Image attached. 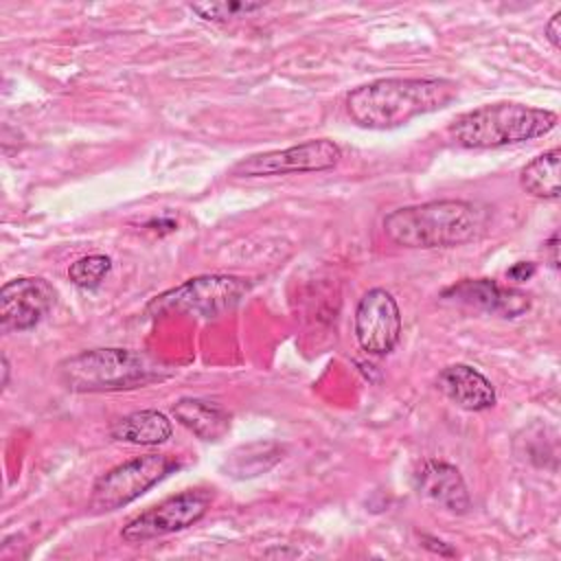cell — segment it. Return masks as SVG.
<instances>
[{"label": "cell", "mask_w": 561, "mask_h": 561, "mask_svg": "<svg viewBox=\"0 0 561 561\" xmlns=\"http://www.w3.org/2000/svg\"><path fill=\"white\" fill-rule=\"evenodd\" d=\"M456 96V83L438 77H392L359 85L346 96V112L359 127L392 129L436 112Z\"/></svg>", "instance_id": "1"}, {"label": "cell", "mask_w": 561, "mask_h": 561, "mask_svg": "<svg viewBox=\"0 0 561 561\" xmlns=\"http://www.w3.org/2000/svg\"><path fill=\"white\" fill-rule=\"evenodd\" d=\"M484 226V213L465 199H436L403 206L383 217V232L403 248H454L471 241Z\"/></svg>", "instance_id": "2"}, {"label": "cell", "mask_w": 561, "mask_h": 561, "mask_svg": "<svg viewBox=\"0 0 561 561\" xmlns=\"http://www.w3.org/2000/svg\"><path fill=\"white\" fill-rule=\"evenodd\" d=\"M59 381L75 392H112L140 388L167 377V368L129 348L81 351L59 364Z\"/></svg>", "instance_id": "3"}, {"label": "cell", "mask_w": 561, "mask_h": 561, "mask_svg": "<svg viewBox=\"0 0 561 561\" xmlns=\"http://www.w3.org/2000/svg\"><path fill=\"white\" fill-rule=\"evenodd\" d=\"M557 121L559 116L550 110L502 101L458 116L449 134L462 147L491 149L539 138L554 129Z\"/></svg>", "instance_id": "4"}, {"label": "cell", "mask_w": 561, "mask_h": 561, "mask_svg": "<svg viewBox=\"0 0 561 561\" xmlns=\"http://www.w3.org/2000/svg\"><path fill=\"white\" fill-rule=\"evenodd\" d=\"M250 291V283L230 274H206L175 285L147 305V313L158 318L164 313H193L202 318H219L232 311Z\"/></svg>", "instance_id": "5"}, {"label": "cell", "mask_w": 561, "mask_h": 561, "mask_svg": "<svg viewBox=\"0 0 561 561\" xmlns=\"http://www.w3.org/2000/svg\"><path fill=\"white\" fill-rule=\"evenodd\" d=\"M173 469H178V460L167 454H145L121 462L94 482L88 508L94 513L116 511L140 497Z\"/></svg>", "instance_id": "6"}, {"label": "cell", "mask_w": 561, "mask_h": 561, "mask_svg": "<svg viewBox=\"0 0 561 561\" xmlns=\"http://www.w3.org/2000/svg\"><path fill=\"white\" fill-rule=\"evenodd\" d=\"M342 158V149L329 140H307L287 149L254 153L239 160L232 167L237 178H265V175H287V173H311L333 169Z\"/></svg>", "instance_id": "7"}, {"label": "cell", "mask_w": 561, "mask_h": 561, "mask_svg": "<svg viewBox=\"0 0 561 561\" xmlns=\"http://www.w3.org/2000/svg\"><path fill=\"white\" fill-rule=\"evenodd\" d=\"M208 506H210V495L206 491H199V489L182 491L142 511L134 519H129L123 526L121 537L127 543H142L156 537L184 530L195 522H199L206 515Z\"/></svg>", "instance_id": "8"}, {"label": "cell", "mask_w": 561, "mask_h": 561, "mask_svg": "<svg viewBox=\"0 0 561 561\" xmlns=\"http://www.w3.org/2000/svg\"><path fill=\"white\" fill-rule=\"evenodd\" d=\"M355 337L373 355L390 353L401 337V313L390 291L368 289L355 309Z\"/></svg>", "instance_id": "9"}, {"label": "cell", "mask_w": 561, "mask_h": 561, "mask_svg": "<svg viewBox=\"0 0 561 561\" xmlns=\"http://www.w3.org/2000/svg\"><path fill=\"white\" fill-rule=\"evenodd\" d=\"M55 287L37 276H20L0 289V329L4 333L33 329L55 305Z\"/></svg>", "instance_id": "10"}, {"label": "cell", "mask_w": 561, "mask_h": 561, "mask_svg": "<svg viewBox=\"0 0 561 561\" xmlns=\"http://www.w3.org/2000/svg\"><path fill=\"white\" fill-rule=\"evenodd\" d=\"M443 298L456 300L467 307L497 313L504 318H517L530 309V298L524 291L502 287L491 278H467L443 291Z\"/></svg>", "instance_id": "11"}, {"label": "cell", "mask_w": 561, "mask_h": 561, "mask_svg": "<svg viewBox=\"0 0 561 561\" xmlns=\"http://www.w3.org/2000/svg\"><path fill=\"white\" fill-rule=\"evenodd\" d=\"M436 386L449 401L471 412L489 410L495 403L493 383L469 364H451L443 368L436 377Z\"/></svg>", "instance_id": "12"}, {"label": "cell", "mask_w": 561, "mask_h": 561, "mask_svg": "<svg viewBox=\"0 0 561 561\" xmlns=\"http://www.w3.org/2000/svg\"><path fill=\"white\" fill-rule=\"evenodd\" d=\"M416 482L423 495L451 513L460 515L467 513L471 506L469 491L460 471L447 462L427 460L416 473Z\"/></svg>", "instance_id": "13"}, {"label": "cell", "mask_w": 561, "mask_h": 561, "mask_svg": "<svg viewBox=\"0 0 561 561\" xmlns=\"http://www.w3.org/2000/svg\"><path fill=\"white\" fill-rule=\"evenodd\" d=\"M173 416L202 440H219L230 427V414L204 399H180L173 405Z\"/></svg>", "instance_id": "14"}, {"label": "cell", "mask_w": 561, "mask_h": 561, "mask_svg": "<svg viewBox=\"0 0 561 561\" xmlns=\"http://www.w3.org/2000/svg\"><path fill=\"white\" fill-rule=\"evenodd\" d=\"M171 421L158 410H138L125 414L110 427L114 440L131 445H160L171 436Z\"/></svg>", "instance_id": "15"}, {"label": "cell", "mask_w": 561, "mask_h": 561, "mask_svg": "<svg viewBox=\"0 0 561 561\" xmlns=\"http://www.w3.org/2000/svg\"><path fill=\"white\" fill-rule=\"evenodd\" d=\"M559 164H561V151L557 147L533 158L519 171V186L533 197L557 199L561 195Z\"/></svg>", "instance_id": "16"}, {"label": "cell", "mask_w": 561, "mask_h": 561, "mask_svg": "<svg viewBox=\"0 0 561 561\" xmlns=\"http://www.w3.org/2000/svg\"><path fill=\"white\" fill-rule=\"evenodd\" d=\"M110 270H112L110 256L90 254V256L77 259L68 267V278L72 280V285H77L81 289H96L103 283V278L107 276Z\"/></svg>", "instance_id": "17"}, {"label": "cell", "mask_w": 561, "mask_h": 561, "mask_svg": "<svg viewBox=\"0 0 561 561\" xmlns=\"http://www.w3.org/2000/svg\"><path fill=\"white\" fill-rule=\"evenodd\" d=\"M193 13H197L202 20L224 22L228 18L248 15L252 11L263 9V2H248V0H224V2H195L188 7Z\"/></svg>", "instance_id": "18"}, {"label": "cell", "mask_w": 561, "mask_h": 561, "mask_svg": "<svg viewBox=\"0 0 561 561\" xmlns=\"http://www.w3.org/2000/svg\"><path fill=\"white\" fill-rule=\"evenodd\" d=\"M533 274H535V263H530V261H519L506 270V278L515 280V283H524Z\"/></svg>", "instance_id": "19"}, {"label": "cell", "mask_w": 561, "mask_h": 561, "mask_svg": "<svg viewBox=\"0 0 561 561\" xmlns=\"http://www.w3.org/2000/svg\"><path fill=\"white\" fill-rule=\"evenodd\" d=\"M546 39L552 44V48L561 46V11H557L548 24H546Z\"/></svg>", "instance_id": "20"}, {"label": "cell", "mask_w": 561, "mask_h": 561, "mask_svg": "<svg viewBox=\"0 0 561 561\" xmlns=\"http://www.w3.org/2000/svg\"><path fill=\"white\" fill-rule=\"evenodd\" d=\"M546 250H548V256H550V265L557 270L559 267V232H554L550 237V241L546 243Z\"/></svg>", "instance_id": "21"}, {"label": "cell", "mask_w": 561, "mask_h": 561, "mask_svg": "<svg viewBox=\"0 0 561 561\" xmlns=\"http://www.w3.org/2000/svg\"><path fill=\"white\" fill-rule=\"evenodd\" d=\"M9 383V359L7 355H2V388H7Z\"/></svg>", "instance_id": "22"}]
</instances>
